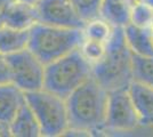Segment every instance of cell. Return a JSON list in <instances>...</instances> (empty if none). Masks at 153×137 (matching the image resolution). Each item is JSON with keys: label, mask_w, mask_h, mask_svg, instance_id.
Returning a JSON list of instances; mask_svg holds the SVG:
<instances>
[{"label": "cell", "mask_w": 153, "mask_h": 137, "mask_svg": "<svg viewBox=\"0 0 153 137\" xmlns=\"http://www.w3.org/2000/svg\"><path fill=\"white\" fill-rule=\"evenodd\" d=\"M65 99L69 112V130L89 134L105 128L108 91L94 77Z\"/></svg>", "instance_id": "6da1fadb"}, {"label": "cell", "mask_w": 153, "mask_h": 137, "mask_svg": "<svg viewBox=\"0 0 153 137\" xmlns=\"http://www.w3.org/2000/svg\"><path fill=\"white\" fill-rule=\"evenodd\" d=\"M93 77L108 91L125 89L133 82V54L126 44L123 27L113 29L105 55L93 65Z\"/></svg>", "instance_id": "7a4b0ae2"}, {"label": "cell", "mask_w": 153, "mask_h": 137, "mask_svg": "<svg viewBox=\"0 0 153 137\" xmlns=\"http://www.w3.org/2000/svg\"><path fill=\"white\" fill-rule=\"evenodd\" d=\"M83 38V29L62 27L38 22L30 29L27 48L40 61L48 64L79 48Z\"/></svg>", "instance_id": "3957f363"}, {"label": "cell", "mask_w": 153, "mask_h": 137, "mask_svg": "<svg viewBox=\"0 0 153 137\" xmlns=\"http://www.w3.org/2000/svg\"><path fill=\"white\" fill-rule=\"evenodd\" d=\"M93 77V64L80 48L46 64L44 88L68 98L76 88Z\"/></svg>", "instance_id": "277c9868"}, {"label": "cell", "mask_w": 153, "mask_h": 137, "mask_svg": "<svg viewBox=\"0 0 153 137\" xmlns=\"http://www.w3.org/2000/svg\"><path fill=\"white\" fill-rule=\"evenodd\" d=\"M25 99L37 117L42 136L56 137L65 135L70 128L65 98L42 88L25 93Z\"/></svg>", "instance_id": "5b68a950"}, {"label": "cell", "mask_w": 153, "mask_h": 137, "mask_svg": "<svg viewBox=\"0 0 153 137\" xmlns=\"http://www.w3.org/2000/svg\"><path fill=\"white\" fill-rule=\"evenodd\" d=\"M10 71V81L24 93L44 88L46 64L26 48L4 56Z\"/></svg>", "instance_id": "8992f818"}, {"label": "cell", "mask_w": 153, "mask_h": 137, "mask_svg": "<svg viewBox=\"0 0 153 137\" xmlns=\"http://www.w3.org/2000/svg\"><path fill=\"white\" fill-rule=\"evenodd\" d=\"M140 124V118L128 88L108 91L105 128L113 131H131Z\"/></svg>", "instance_id": "52a82bcc"}, {"label": "cell", "mask_w": 153, "mask_h": 137, "mask_svg": "<svg viewBox=\"0 0 153 137\" xmlns=\"http://www.w3.org/2000/svg\"><path fill=\"white\" fill-rule=\"evenodd\" d=\"M34 6L40 23L73 29L86 25L71 0H39Z\"/></svg>", "instance_id": "ba28073f"}, {"label": "cell", "mask_w": 153, "mask_h": 137, "mask_svg": "<svg viewBox=\"0 0 153 137\" xmlns=\"http://www.w3.org/2000/svg\"><path fill=\"white\" fill-rule=\"evenodd\" d=\"M25 103V93L12 81L0 84V124H8Z\"/></svg>", "instance_id": "9c48e42d"}, {"label": "cell", "mask_w": 153, "mask_h": 137, "mask_svg": "<svg viewBox=\"0 0 153 137\" xmlns=\"http://www.w3.org/2000/svg\"><path fill=\"white\" fill-rule=\"evenodd\" d=\"M128 91L138 114L140 126H153V88L133 80Z\"/></svg>", "instance_id": "30bf717a"}, {"label": "cell", "mask_w": 153, "mask_h": 137, "mask_svg": "<svg viewBox=\"0 0 153 137\" xmlns=\"http://www.w3.org/2000/svg\"><path fill=\"white\" fill-rule=\"evenodd\" d=\"M125 39L133 55L153 56V33L152 27H142L128 23L123 26Z\"/></svg>", "instance_id": "8fae6325"}, {"label": "cell", "mask_w": 153, "mask_h": 137, "mask_svg": "<svg viewBox=\"0 0 153 137\" xmlns=\"http://www.w3.org/2000/svg\"><path fill=\"white\" fill-rule=\"evenodd\" d=\"M10 136L14 137H40L41 128L36 114L33 113L30 105L25 103L21 106L19 112L14 117L12 122L8 124Z\"/></svg>", "instance_id": "7c38bea8"}, {"label": "cell", "mask_w": 153, "mask_h": 137, "mask_svg": "<svg viewBox=\"0 0 153 137\" xmlns=\"http://www.w3.org/2000/svg\"><path fill=\"white\" fill-rule=\"evenodd\" d=\"M38 22V14L34 5L15 0L9 9L6 25L17 30H30Z\"/></svg>", "instance_id": "4fadbf2b"}, {"label": "cell", "mask_w": 153, "mask_h": 137, "mask_svg": "<svg viewBox=\"0 0 153 137\" xmlns=\"http://www.w3.org/2000/svg\"><path fill=\"white\" fill-rule=\"evenodd\" d=\"M30 30H17L10 26L0 27V55L7 56L29 47Z\"/></svg>", "instance_id": "5bb4252c"}, {"label": "cell", "mask_w": 153, "mask_h": 137, "mask_svg": "<svg viewBox=\"0 0 153 137\" xmlns=\"http://www.w3.org/2000/svg\"><path fill=\"white\" fill-rule=\"evenodd\" d=\"M101 17L114 27L126 26L130 22V6L128 0H103Z\"/></svg>", "instance_id": "9a60e30c"}, {"label": "cell", "mask_w": 153, "mask_h": 137, "mask_svg": "<svg viewBox=\"0 0 153 137\" xmlns=\"http://www.w3.org/2000/svg\"><path fill=\"white\" fill-rule=\"evenodd\" d=\"M133 79L153 88V56L133 55Z\"/></svg>", "instance_id": "2e32d148"}, {"label": "cell", "mask_w": 153, "mask_h": 137, "mask_svg": "<svg viewBox=\"0 0 153 137\" xmlns=\"http://www.w3.org/2000/svg\"><path fill=\"white\" fill-rule=\"evenodd\" d=\"M114 26H112L103 17H97L91 21H88L83 27V36L88 39L97 40L108 42L111 34L113 32Z\"/></svg>", "instance_id": "e0dca14e"}, {"label": "cell", "mask_w": 153, "mask_h": 137, "mask_svg": "<svg viewBox=\"0 0 153 137\" xmlns=\"http://www.w3.org/2000/svg\"><path fill=\"white\" fill-rule=\"evenodd\" d=\"M131 24L142 27H152L153 7L142 1L130 8V22Z\"/></svg>", "instance_id": "ac0fdd59"}, {"label": "cell", "mask_w": 153, "mask_h": 137, "mask_svg": "<svg viewBox=\"0 0 153 137\" xmlns=\"http://www.w3.org/2000/svg\"><path fill=\"white\" fill-rule=\"evenodd\" d=\"M76 12L86 23L97 17H101L103 0H71Z\"/></svg>", "instance_id": "d6986e66"}, {"label": "cell", "mask_w": 153, "mask_h": 137, "mask_svg": "<svg viewBox=\"0 0 153 137\" xmlns=\"http://www.w3.org/2000/svg\"><path fill=\"white\" fill-rule=\"evenodd\" d=\"M79 48H80V52L82 53L83 56L94 65L98 61H101L103 59V56L105 55L106 42L83 38Z\"/></svg>", "instance_id": "ffe728a7"}, {"label": "cell", "mask_w": 153, "mask_h": 137, "mask_svg": "<svg viewBox=\"0 0 153 137\" xmlns=\"http://www.w3.org/2000/svg\"><path fill=\"white\" fill-rule=\"evenodd\" d=\"M14 1L15 0H0V27L6 25L7 16Z\"/></svg>", "instance_id": "44dd1931"}, {"label": "cell", "mask_w": 153, "mask_h": 137, "mask_svg": "<svg viewBox=\"0 0 153 137\" xmlns=\"http://www.w3.org/2000/svg\"><path fill=\"white\" fill-rule=\"evenodd\" d=\"M10 136V133H9V128L7 124H0V137H6Z\"/></svg>", "instance_id": "7402d4cb"}, {"label": "cell", "mask_w": 153, "mask_h": 137, "mask_svg": "<svg viewBox=\"0 0 153 137\" xmlns=\"http://www.w3.org/2000/svg\"><path fill=\"white\" fill-rule=\"evenodd\" d=\"M16 1H21V2H25V4H30V5H36L39 0H16Z\"/></svg>", "instance_id": "603a6c76"}, {"label": "cell", "mask_w": 153, "mask_h": 137, "mask_svg": "<svg viewBox=\"0 0 153 137\" xmlns=\"http://www.w3.org/2000/svg\"><path fill=\"white\" fill-rule=\"evenodd\" d=\"M152 33H153V27H152Z\"/></svg>", "instance_id": "cb8c5ba5"}, {"label": "cell", "mask_w": 153, "mask_h": 137, "mask_svg": "<svg viewBox=\"0 0 153 137\" xmlns=\"http://www.w3.org/2000/svg\"><path fill=\"white\" fill-rule=\"evenodd\" d=\"M152 27H153V24H152Z\"/></svg>", "instance_id": "d4e9b609"}, {"label": "cell", "mask_w": 153, "mask_h": 137, "mask_svg": "<svg viewBox=\"0 0 153 137\" xmlns=\"http://www.w3.org/2000/svg\"><path fill=\"white\" fill-rule=\"evenodd\" d=\"M0 56H1V55H0Z\"/></svg>", "instance_id": "484cf974"}]
</instances>
